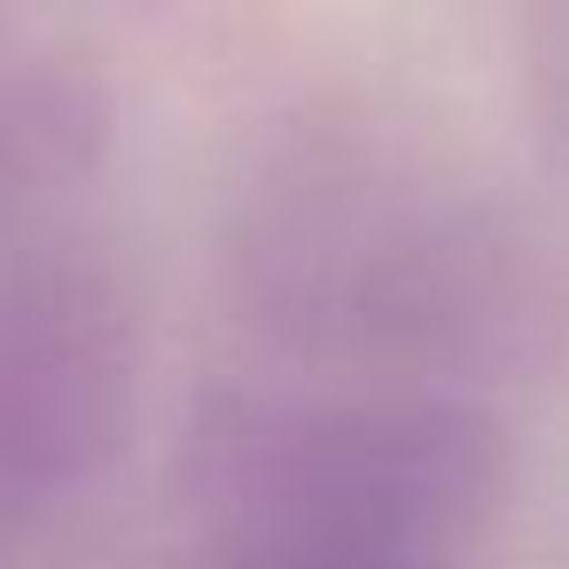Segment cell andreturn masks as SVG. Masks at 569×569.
<instances>
[{
	"instance_id": "6da1fadb",
	"label": "cell",
	"mask_w": 569,
	"mask_h": 569,
	"mask_svg": "<svg viewBox=\"0 0 569 569\" xmlns=\"http://www.w3.org/2000/svg\"><path fill=\"white\" fill-rule=\"evenodd\" d=\"M219 289L312 382L507 398L569 367V258L452 141L297 102L219 188Z\"/></svg>"
},
{
	"instance_id": "7a4b0ae2",
	"label": "cell",
	"mask_w": 569,
	"mask_h": 569,
	"mask_svg": "<svg viewBox=\"0 0 569 569\" xmlns=\"http://www.w3.org/2000/svg\"><path fill=\"white\" fill-rule=\"evenodd\" d=\"M172 491L196 546L468 553L515 499V429L429 390L219 382L180 421Z\"/></svg>"
},
{
	"instance_id": "3957f363",
	"label": "cell",
	"mask_w": 569,
	"mask_h": 569,
	"mask_svg": "<svg viewBox=\"0 0 569 569\" xmlns=\"http://www.w3.org/2000/svg\"><path fill=\"white\" fill-rule=\"evenodd\" d=\"M141 398L118 273L56 227H0V530L87 491Z\"/></svg>"
},
{
	"instance_id": "277c9868",
	"label": "cell",
	"mask_w": 569,
	"mask_h": 569,
	"mask_svg": "<svg viewBox=\"0 0 569 569\" xmlns=\"http://www.w3.org/2000/svg\"><path fill=\"white\" fill-rule=\"evenodd\" d=\"M110 157V94L63 56H0V227H48Z\"/></svg>"
},
{
	"instance_id": "5b68a950",
	"label": "cell",
	"mask_w": 569,
	"mask_h": 569,
	"mask_svg": "<svg viewBox=\"0 0 569 569\" xmlns=\"http://www.w3.org/2000/svg\"><path fill=\"white\" fill-rule=\"evenodd\" d=\"M196 569H483V561L390 553V546H196Z\"/></svg>"
},
{
	"instance_id": "8992f818",
	"label": "cell",
	"mask_w": 569,
	"mask_h": 569,
	"mask_svg": "<svg viewBox=\"0 0 569 569\" xmlns=\"http://www.w3.org/2000/svg\"><path fill=\"white\" fill-rule=\"evenodd\" d=\"M522 79H530V102L546 118L553 157L569 164V9H530L522 17Z\"/></svg>"
}]
</instances>
